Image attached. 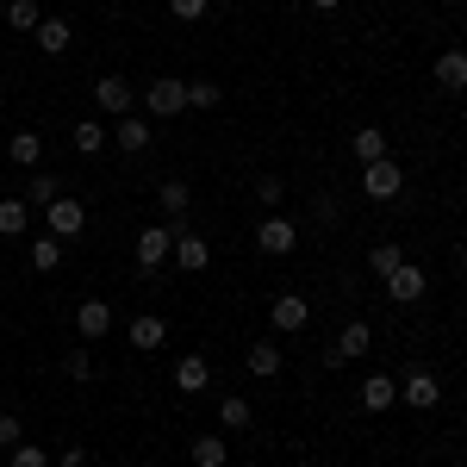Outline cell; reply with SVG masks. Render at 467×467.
I'll list each match as a JSON object with an SVG mask.
<instances>
[{
    "label": "cell",
    "mask_w": 467,
    "mask_h": 467,
    "mask_svg": "<svg viewBox=\"0 0 467 467\" xmlns=\"http://www.w3.org/2000/svg\"><path fill=\"white\" fill-rule=\"evenodd\" d=\"M436 88H449V94H462V88H467V50L449 44V50L436 57Z\"/></svg>",
    "instance_id": "19"
},
{
    "label": "cell",
    "mask_w": 467,
    "mask_h": 467,
    "mask_svg": "<svg viewBox=\"0 0 467 467\" xmlns=\"http://www.w3.org/2000/svg\"><path fill=\"white\" fill-rule=\"evenodd\" d=\"M250 237H255V250H262V255H293V250H299V224H293L287 213H268Z\"/></svg>",
    "instance_id": "3"
},
{
    "label": "cell",
    "mask_w": 467,
    "mask_h": 467,
    "mask_svg": "<svg viewBox=\"0 0 467 467\" xmlns=\"http://www.w3.org/2000/svg\"><path fill=\"white\" fill-rule=\"evenodd\" d=\"M393 405H399L393 374H368V380H361V411H393Z\"/></svg>",
    "instance_id": "17"
},
{
    "label": "cell",
    "mask_w": 467,
    "mask_h": 467,
    "mask_svg": "<svg viewBox=\"0 0 467 467\" xmlns=\"http://www.w3.org/2000/svg\"><path fill=\"white\" fill-rule=\"evenodd\" d=\"M32 268L37 275H57L63 268V237H32Z\"/></svg>",
    "instance_id": "27"
},
{
    "label": "cell",
    "mask_w": 467,
    "mask_h": 467,
    "mask_svg": "<svg viewBox=\"0 0 467 467\" xmlns=\"http://www.w3.org/2000/svg\"><path fill=\"white\" fill-rule=\"evenodd\" d=\"M169 255H175V231L169 224H144L138 231V268L156 275V268H169Z\"/></svg>",
    "instance_id": "6"
},
{
    "label": "cell",
    "mask_w": 467,
    "mask_h": 467,
    "mask_svg": "<svg viewBox=\"0 0 467 467\" xmlns=\"http://www.w3.org/2000/svg\"><path fill=\"white\" fill-rule=\"evenodd\" d=\"M50 200H63V181H57V175H37V169H32V181H26V206L44 213Z\"/></svg>",
    "instance_id": "26"
},
{
    "label": "cell",
    "mask_w": 467,
    "mask_h": 467,
    "mask_svg": "<svg viewBox=\"0 0 467 467\" xmlns=\"http://www.w3.org/2000/svg\"><path fill=\"white\" fill-rule=\"evenodd\" d=\"M399 262H405V250H399V244H374V250H368V268H374V275H380V281H387V275H393Z\"/></svg>",
    "instance_id": "32"
},
{
    "label": "cell",
    "mask_w": 467,
    "mask_h": 467,
    "mask_svg": "<svg viewBox=\"0 0 467 467\" xmlns=\"http://www.w3.org/2000/svg\"><path fill=\"white\" fill-rule=\"evenodd\" d=\"M255 200H262V213H281V200H287V181H281V175H255Z\"/></svg>",
    "instance_id": "30"
},
{
    "label": "cell",
    "mask_w": 467,
    "mask_h": 467,
    "mask_svg": "<svg viewBox=\"0 0 467 467\" xmlns=\"http://www.w3.org/2000/svg\"><path fill=\"white\" fill-rule=\"evenodd\" d=\"M107 330H112V306L107 299H81V306H75V337L94 343V337H107Z\"/></svg>",
    "instance_id": "14"
},
{
    "label": "cell",
    "mask_w": 467,
    "mask_h": 467,
    "mask_svg": "<svg viewBox=\"0 0 467 467\" xmlns=\"http://www.w3.org/2000/svg\"><path fill=\"white\" fill-rule=\"evenodd\" d=\"M380 287H387V299H393V306H418V299L431 293V275H424L418 262H399V268L387 275V281H380Z\"/></svg>",
    "instance_id": "5"
},
{
    "label": "cell",
    "mask_w": 467,
    "mask_h": 467,
    "mask_svg": "<svg viewBox=\"0 0 467 467\" xmlns=\"http://www.w3.org/2000/svg\"><path fill=\"white\" fill-rule=\"evenodd\" d=\"M138 107H144V119H181V112H187V81L156 75V81L144 88V100H138Z\"/></svg>",
    "instance_id": "2"
},
{
    "label": "cell",
    "mask_w": 467,
    "mask_h": 467,
    "mask_svg": "<svg viewBox=\"0 0 467 467\" xmlns=\"http://www.w3.org/2000/svg\"><path fill=\"white\" fill-rule=\"evenodd\" d=\"M94 107L112 112V119H125V112H138V88H131L125 75H100V81H94Z\"/></svg>",
    "instance_id": "7"
},
{
    "label": "cell",
    "mask_w": 467,
    "mask_h": 467,
    "mask_svg": "<svg viewBox=\"0 0 467 467\" xmlns=\"http://www.w3.org/2000/svg\"><path fill=\"white\" fill-rule=\"evenodd\" d=\"M63 374H69V380H94V356H88V349H69V356H63Z\"/></svg>",
    "instance_id": "33"
},
{
    "label": "cell",
    "mask_w": 467,
    "mask_h": 467,
    "mask_svg": "<svg viewBox=\"0 0 467 467\" xmlns=\"http://www.w3.org/2000/svg\"><path fill=\"white\" fill-rule=\"evenodd\" d=\"M175 387H181V393H206V387H213V368H206V356H181V361H175Z\"/></svg>",
    "instance_id": "21"
},
{
    "label": "cell",
    "mask_w": 467,
    "mask_h": 467,
    "mask_svg": "<svg viewBox=\"0 0 467 467\" xmlns=\"http://www.w3.org/2000/svg\"><path fill=\"white\" fill-rule=\"evenodd\" d=\"M37 19H44L37 0H6V26H13V32H37Z\"/></svg>",
    "instance_id": "31"
},
{
    "label": "cell",
    "mask_w": 467,
    "mask_h": 467,
    "mask_svg": "<svg viewBox=\"0 0 467 467\" xmlns=\"http://www.w3.org/2000/svg\"><path fill=\"white\" fill-rule=\"evenodd\" d=\"M69 144H75V156H100V150L112 144V131L100 125V119H81V125L69 131Z\"/></svg>",
    "instance_id": "22"
},
{
    "label": "cell",
    "mask_w": 467,
    "mask_h": 467,
    "mask_svg": "<svg viewBox=\"0 0 467 467\" xmlns=\"http://www.w3.org/2000/svg\"><path fill=\"white\" fill-rule=\"evenodd\" d=\"M13 467H50V455L37 442H13Z\"/></svg>",
    "instance_id": "35"
},
{
    "label": "cell",
    "mask_w": 467,
    "mask_h": 467,
    "mask_svg": "<svg viewBox=\"0 0 467 467\" xmlns=\"http://www.w3.org/2000/svg\"><path fill=\"white\" fill-rule=\"evenodd\" d=\"M169 262H175L181 275H206V268H213V244H206L200 231H175V255H169Z\"/></svg>",
    "instance_id": "9"
},
{
    "label": "cell",
    "mask_w": 467,
    "mask_h": 467,
    "mask_svg": "<svg viewBox=\"0 0 467 467\" xmlns=\"http://www.w3.org/2000/svg\"><path fill=\"white\" fill-rule=\"evenodd\" d=\"M244 368H250L255 380H275V374H281V343H275V337H262V343H250V356H244Z\"/></svg>",
    "instance_id": "18"
},
{
    "label": "cell",
    "mask_w": 467,
    "mask_h": 467,
    "mask_svg": "<svg viewBox=\"0 0 467 467\" xmlns=\"http://www.w3.org/2000/svg\"><path fill=\"white\" fill-rule=\"evenodd\" d=\"M312 6H318V13H337V6H343V0H312Z\"/></svg>",
    "instance_id": "38"
},
{
    "label": "cell",
    "mask_w": 467,
    "mask_h": 467,
    "mask_svg": "<svg viewBox=\"0 0 467 467\" xmlns=\"http://www.w3.org/2000/svg\"><path fill=\"white\" fill-rule=\"evenodd\" d=\"M112 144L125 150V156H144V150H150V119H144V112H125L119 131H112Z\"/></svg>",
    "instance_id": "16"
},
{
    "label": "cell",
    "mask_w": 467,
    "mask_h": 467,
    "mask_svg": "<svg viewBox=\"0 0 467 467\" xmlns=\"http://www.w3.org/2000/svg\"><path fill=\"white\" fill-rule=\"evenodd\" d=\"M250 418H255V411H250V399H244V393H224V399H218V424H224L231 436L250 431Z\"/></svg>",
    "instance_id": "24"
},
{
    "label": "cell",
    "mask_w": 467,
    "mask_h": 467,
    "mask_svg": "<svg viewBox=\"0 0 467 467\" xmlns=\"http://www.w3.org/2000/svg\"><path fill=\"white\" fill-rule=\"evenodd\" d=\"M368 349H374V330L356 318V324H343V330H337V343L324 349V361H330V368H343V361H361Z\"/></svg>",
    "instance_id": "8"
},
{
    "label": "cell",
    "mask_w": 467,
    "mask_h": 467,
    "mask_svg": "<svg viewBox=\"0 0 467 467\" xmlns=\"http://www.w3.org/2000/svg\"><path fill=\"white\" fill-rule=\"evenodd\" d=\"M349 156H356V162H380V156H393V144H387L380 125H361L356 138H349Z\"/></svg>",
    "instance_id": "20"
},
{
    "label": "cell",
    "mask_w": 467,
    "mask_h": 467,
    "mask_svg": "<svg viewBox=\"0 0 467 467\" xmlns=\"http://www.w3.org/2000/svg\"><path fill=\"white\" fill-rule=\"evenodd\" d=\"M462 306H467V293H462Z\"/></svg>",
    "instance_id": "41"
},
{
    "label": "cell",
    "mask_w": 467,
    "mask_h": 467,
    "mask_svg": "<svg viewBox=\"0 0 467 467\" xmlns=\"http://www.w3.org/2000/svg\"><path fill=\"white\" fill-rule=\"evenodd\" d=\"M156 206H162V218H169V231H187V206H193V187H187V181H162V187H156Z\"/></svg>",
    "instance_id": "13"
},
{
    "label": "cell",
    "mask_w": 467,
    "mask_h": 467,
    "mask_svg": "<svg viewBox=\"0 0 467 467\" xmlns=\"http://www.w3.org/2000/svg\"><path fill=\"white\" fill-rule=\"evenodd\" d=\"M26 224H32L26 200H0V237H26Z\"/></svg>",
    "instance_id": "28"
},
{
    "label": "cell",
    "mask_w": 467,
    "mask_h": 467,
    "mask_svg": "<svg viewBox=\"0 0 467 467\" xmlns=\"http://www.w3.org/2000/svg\"><path fill=\"white\" fill-rule=\"evenodd\" d=\"M57 467H88V449H81V442H69V449L57 455Z\"/></svg>",
    "instance_id": "37"
},
{
    "label": "cell",
    "mask_w": 467,
    "mask_h": 467,
    "mask_svg": "<svg viewBox=\"0 0 467 467\" xmlns=\"http://www.w3.org/2000/svg\"><path fill=\"white\" fill-rule=\"evenodd\" d=\"M361 193H368V200H380V206H387V200H399V193H405V169H399V156H380V162H361Z\"/></svg>",
    "instance_id": "1"
},
{
    "label": "cell",
    "mask_w": 467,
    "mask_h": 467,
    "mask_svg": "<svg viewBox=\"0 0 467 467\" xmlns=\"http://www.w3.org/2000/svg\"><path fill=\"white\" fill-rule=\"evenodd\" d=\"M6 156H13L19 169H37V162H44V138H37V131H13V138H6Z\"/></svg>",
    "instance_id": "23"
},
{
    "label": "cell",
    "mask_w": 467,
    "mask_h": 467,
    "mask_svg": "<svg viewBox=\"0 0 467 467\" xmlns=\"http://www.w3.org/2000/svg\"><path fill=\"white\" fill-rule=\"evenodd\" d=\"M138 467H156V462H138Z\"/></svg>",
    "instance_id": "40"
},
{
    "label": "cell",
    "mask_w": 467,
    "mask_h": 467,
    "mask_svg": "<svg viewBox=\"0 0 467 467\" xmlns=\"http://www.w3.org/2000/svg\"><path fill=\"white\" fill-rule=\"evenodd\" d=\"M224 100V88L218 81H187V112H213Z\"/></svg>",
    "instance_id": "29"
},
{
    "label": "cell",
    "mask_w": 467,
    "mask_h": 467,
    "mask_svg": "<svg viewBox=\"0 0 467 467\" xmlns=\"http://www.w3.org/2000/svg\"><path fill=\"white\" fill-rule=\"evenodd\" d=\"M193 467H231V442L224 436H193Z\"/></svg>",
    "instance_id": "25"
},
{
    "label": "cell",
    "mask_w": 467,
    "mask_h": 467,
    "mask_svg": "<svg viewBox=\"0 0 467 467\" xmlns=\"http://www.w3.org/2000/svg\"><path fill=\"white\" fill-rule=\"evenodd\" d=\"M13 442H26V424L13 411H0V449H13Z\"/></svg>",
    "instance_id": "36"
},
{
    "label": "cell",
    "mask_w": 467,
    "mask_h": 467,
    "mask_svg": "<svg viewBox=\"0 0 467 467\" xmlns=\"http://www.w3.org/2000/svg\"><path fill=\"white\" fill-rule=\"evenodd\" d=\"M44 224H50V237H81L88 206H81L75 193H63V200H50V206H44Z\"/></svg>",
    "instance_id": "10"
},
{
    "label": "cell",
    "mask_w": 467,
    "mask_h": 467,
    "mask_svg": "<svg viewBox=\"0 0 467 467\" xmlns=\"http://www.w3.org/2000/svg\"><path fill=\"white\" fill-rule=\"evenodd\" d=\"M169 13H175L181 26H193V19H206V13H213V0H169Z\"/></svg>",
    "instance_id": "34"
},
{
    "label": "cell",
    "mask_w": 467,
    "mask_h": 467,
    "mask_svg": "<svg viewBox=\"0 0 467 467\" xmlns=\"http://www.w3.org/2000/svg\"><path fill=\"white\" fill-rule=\"evenodd\" d=\"M125 343H131V349H138V356H156V349H162V343H169V324L156 318V312H138V318L125 324Z\"/></svg>",
    "instance_id": "11"
},
{
    "label": "cell",
    "mask_w": 467,
    "mask_h": 467,
    "mask_svg": "<svg viewBox=\"0 0 467 467\" xmlns=\"http://www.w3.org/2000/svg\"><path fill=\"white\" fill-rule=\"evenodd\" d=\"M32 44H37V50H44V57H63V50H69V44H75V26H69V19H57V13H50V19H37Z\"/></svg>",
    "instance_id": "15"
},
{
    "label": "cell",
    "mask_w": 467,
    "mask_h": 467,
    "mask_svg": "<svg viewBox=\"0 0 467 467\" xmlns=\"http://www.w3.org/2000/svg\"><path fill=\"white\" fill-rule=\"evenodd\" d=\"M399 399H405L411 411H436V405H442V380H436L431 368H405V374H399Z\"/></svg>",
    "instance_id": "4"
},
{
    "label": "cell",
    "mask_w": 467,
    "mask_h": 467,
    "mask_svg": "<svg viewBox=\"0 0 467 467\" xmlns=\"http://www.w3.org/2000/svg\"><path fill=\"white\" fill-rule=\"evenodd\" d=\"M268 324H275L281 337H293V330H306V324H312V306H306V293H281V299L268 306Z\"/></svg>",
    "instance_id": "12"
},
{
    "label": "cell",
    "mask_w": 467,
    "mask_h": 467,
    "mask_svg": "<svg viewBox=\"0 0 467 467\" xmlns=\"http://www.w3.org/2000/svg\"><path fill=\"white\" fill-rule=\"evenodd\" d=\"M462 268H467V244H462Z\"/></svg>",
    "instance_id": "39"
}]
</instances>
